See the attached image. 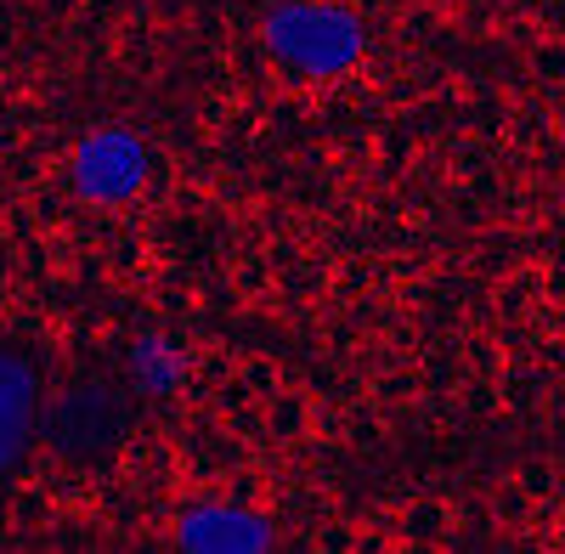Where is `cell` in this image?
Listing matches in <instances>:
<instances>
[{"label": "cell", "instance_id": "obj_1", "mask_svg": "<svg viewBox=\"0 0 565 554\" xmlns=\"http://www.w3.org/2000/svg\"><path fill=\"white\" fill-rule=\"evenodd\" d=\"M260 40L300 79H334L367 52V29L328 0H277L260 23Z\"/></svg>", "mask_w": 565, "mask_h": 554}, {"label": "cell", "instance_id": "obj_6", "mask_svg": "<svg viewBox=\"0 0 565 554\" xmlns=\"http://www.w3.org/2000/svg\"><path fill=\"white\" fill-rule=\"evenodd\" d=\"M130 380L141 396H170L181 385V351L164 334H141L130 351Z\"/></svg>", "mask_w": 565, "mask_h": 554}, {"label": "cell", "instance_id": "obj_3", "mask_svg": "<svg viewBox=\"0 0 565 554\" xmlns=\"http://www.w3.org/2000/svg\"><path fill=\"white\" fill-rule=\"evenodd\" d=\"M148 142L125 125H103L90 130L85 142L74 148L68 159V188L85 199V204H125L148 188Z\"/></svg>", "mask_w": 565, "mask_h": 554}, {"label": "cell", "instance_id": "obj_4", "mask_svg": "<svg viewBox=\"0 0 565 554\" xmlns=\"http://www.w3.org/2000/svg\"><path fill=\"white\" fill-rule=\"evenodd\" d=\"M40 419H45V407H40L34 362L23 351L0 345V476H12L23 465V452H29Z\"/></svg>", "mask_w": 565, "mask_h": 554}, {"label": "cell", "instance_id": "obj_5", "mask_svg": "<svg viewBox=\"0 0 565 554\" xmlns=\"http://www.w3.org/2000/svg\"><path fill=\"white\" fill-rule=\"evenodd\" d=\"M175 543L193 554H260L271 548V521L238 510V503H199L175 521Z\"/></svg>", "mask_w": 565, "mask_h": 554}, {"label": "cell", "instance_id": "obj_2", "mask_svg": "<svg viewBox=\"0 0 565 554\" xmlns=\"http://www.w3.org/2000/svg\"><path fill=\"white\" fill-rule=\"evenodd\" d=\"M125 425H130L125 391L108 385V380H79V385H68L52 407H45L40 436H45L52 452L74 458V465H97V458H108L119 447Z\"/></svg>", "mask_w": 565, "mask_h": 554}]
</instances>
